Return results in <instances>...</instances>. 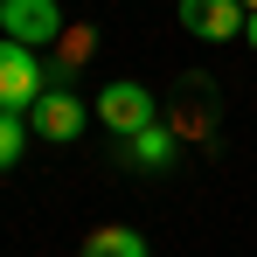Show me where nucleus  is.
Instances as JSON below:
<instances>
[{
    "label": "nucleus",
    "mask_w": 257,
    "mask_h": 257,
    "mask_svg": "<svg viewBox=\"0 0 257 257\" xmlns=\"http://www.w3.org/2000/svg\"><path fill=\"white\" fill-rule=\"evenodd\" d=\"M42 90H49V63L28 42L0 35V111H35Z\"/></svg>",
    "instance_id": "f257e3e1"
},
{
    "label": "nucleus",
    "mask_w": 257,
    "mask_h": 257,
    "mask_svg": "<svg viewBox=\"0 0 257 257\" xmlns=\"http://www.w3.org/2000/svg\"><path fill=\"white\" fill-rule=\"evenodd\" d=\"M90 111H97L111 132H118V139L160 118V111H153V90H146V84H132V77H111V84L97 90V104H90Z\"/></svg>",
    "instance_id": "f03ea898"
},
{
    "label": "nucleus",
    "mask_w": 257,
    "mask_h": 257,
    "mask_svg": "<svg viewBox=\"0 0 257 257\" xmlns=\"http://www.w3.org/2000/svg\"><path fill=\"white\" fill-rule=\"evenodd\" d=\"M90 118H97V111H90L77 90L49 84L42 97H35V111H28V132H42V139H56V146H63V139H77V132H84Z\"/></svg>",
    "instance_id": "7ed1b4c3"
},
{
    "label": "nucleus",
    "mask_w": 257,
    "mask_h": 257,
    "mask_svg": "<svg viewBox=\"0 0 257 257\" xmlns=\"http://www.w3.org/2000/svg\"><path fill=\"white\" fill-rule=\"evenodd\" d=\"M0 35L42 49V42L63 35V7H56V0H0Z\"/></svg>",
    "instance_id": "20e7f679"
},
{
    "label": "nucleus",
    "mask_w": 257,
    "mask_h": 257,
    "mask_svg": "<svg viewBox=\"0 0 257 257\" xmlns=\"http://www.w3.org/2000/svg\"><path fill=\"white\" fill-rule=\"evenodd\" d=\"M174 14H181V28H188V35H202V42H236L250 7H243V0H181Z\"/></svg>",
    "instance_id": "39448f33"
},
{
    "label": "nucleus",
    "mask_w": 257,
    "mask_h": 257,
    "mask_svg": "<svg viewBox=\"0 0 257 257\" xmlns=\"http://www.w3.org/2000/svg\"><path fill=\"white\" fill-rule=\"evenodd\" d=\"M118 160L125 167H139V174H160V167H174V125H139V132H125L118 139Z\"/></svg>",
    "instance_id": "423d86ee"
},
{
    "label": "nucleus",
    "mask_w": 257,
    "mask_h": 257,
    "mask_svg": "<svg viewBox=\"0 0 257 257\" xmlns=\"http://www.w3.org/2000/svg\"><path fill=\"white\" fill-rule=\"evenodd\" d=\"M77 257H146V236H139L132 222H97Z\"/></svg>",
    "instance_id": "0eeeda50"
},
{
    "label": "nucleus",
    "mask_w": 257,
    "mask_h": 257,
    "mask_svg": "<svg viewBox=\"0 0 257 257\" xmlns=\"http://www.w3.org/2000/svg\"><path fill=\"white\" fill-rule=\"evenodd\" d=\"M21 146H28V111H0V174L21 167Z\"/></svg>",
    "instance_id": "6e6552de"
},
{
    "label": "nucleus",
    "mask_w": 257,
    "mask_h": 257,
    "mask_svg": "<svg viewBox=\"0 0 257 257\" xmlns=\"http://www.w3.org/2000/svg\"><path fill=\"white\" fill-rule=\"evenodd\" d=\"M243 42L257 49V7H250V14H243Z\"/></svg>",
    "instance_id": "1a4fd4ad"
},
{
    "label": "nucleus",
    "mask_w": 257,
    "mask_h": 257,
    "mask_svg": "<svg viewBox=\"0 0 257 257\" xmlns=\"http://www.w3.org/2000/svg\"><path fill=\"white\" fill-rule=\"evenodd\" d=\"M243 7H257V0H243Z\"/></svg>",
    "instance_id": "9d476101"
}]
</instances>
